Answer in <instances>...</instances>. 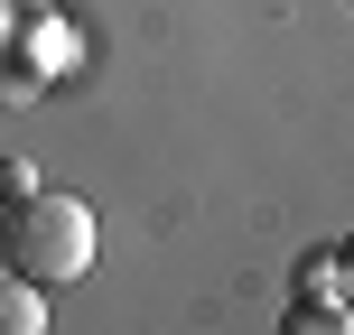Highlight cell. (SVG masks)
<instances>
[{
	"instance_id": "cell-5",
	"label": "cell",
	"mask_w": 354,
	"mask_h": 335,
	"mask_svg": "<svg viewBox=\"0 0 354 335\" xmlns=\"http://www.w3.org/2000/svg\"><path fill=\"white\" fill-rule=\"evenodd\" d=\"M28 186H37L28 168H19V159H0V205H10V195H28Z\"/></svg>"
},
{
	"instance_id": "cell-3",
	"label": "cell",
	"mask_w": 354,
	"mask_h": 335,
	"mask_svg": "<svg viewBox=\"0 0 354 335\" xmlns=\"http://www.w3.org/2000/svg\"><path fill=\"white\" fill-rule=\"evenodd\" d=\"M308 335H345V251H317V261L299 270V317Z\"/></svg>"
},
{
	"instance_id": "cell-2",
	"label": "cell",
	"mask_w": 354,
	"mask_h": 335,
	"mask_svg": "<svg viewBox=\"0 0 354 335\" xmlns=\"http://www.w3.org/2000/svg\"><path fill=\"white\" fill-rule=\"evenodd\" d=\"M0 66H19L37 93H47L56 75H75V66H84V37H75V19H56L47 0H28V10H10V19H0Z\"/></svg>"
},
{
	"instance_id": "cell-4",
	"label": "cell",
	"mask_w": 354,
	"mask_h": 335,
	"mask_svg": "<svg viewBox=\"0 0 354 335\" xmlns=\"http://www.w3.org/2000/svg\"><path fill=\"white\" fill-rule=\"evenodd\" d=\"M0 335H47V289L0 270Z\"/></svg>"
},
{
	"instance_id": "cell-1",
	"label": "cell",
	"mask_w": 354,
	"mask_h": 335,
	"mask_svg": "<svg viewBox=\"0 0 354 335\" xmlns=\"http://www.w3.org/2000/svg\"><path fill=\"white\" fill-rule=\"evenodd\" d=\"M0 270H19L37 289L84 280L93 270V205L84 195H56V186L10 195V214H0Z\"/></svg>"
}]
</instances>
